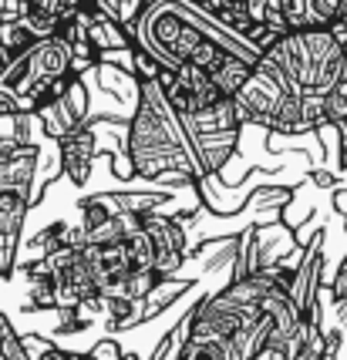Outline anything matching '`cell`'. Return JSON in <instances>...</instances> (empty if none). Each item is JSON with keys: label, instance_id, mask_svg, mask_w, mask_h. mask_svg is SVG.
<instances>
[{"label": "cell", "instance_id": "6da1fadb", "mask_svg": "<svg viewBox=\"0 0 347 360\" xmlns=\"http://www.w3.org/2000/svg\"><path fill=\"white\" fill-rule=\"evenodd\" d=\"M128 165L132 172L152 182H175L196 186L203 182V155L192 141L182 115L172 108L165 88L156 81H139V105L128 122Z\"/></svg>", "mask_w": 347, "mask_h": 360}, {"label": "cell", "instance_id": "7a4b0ae2", "mask_svg": "<svg viewBox=\"0 0 347 360\" xmlns=\"http://www.w3.org/2000/svg\"><path fill=\"white\" fill-rule=\"evenodd\" d=\"M263 61L277 64L286 81L303 94H327L347 71V51L331 27H303L277 37L263 51Z\"/></svg>", "mask_w": 347, "mask_h": 360}, {"label": "cell", "instance_id": "3957f363", "mask_svg": "<svg viewBox=\"0 0 347 360\" xmlns=\"http://www.w3.org/2000/svg\"><path fill=\"white\" fill-rule=\"evenodd\" d=\"M290 91H300L294 88L286 75L277 68V64H270L260 58V64L253 68L250 81L239 88V94L233 98L236 101V111H239V122L243 125H263L273 131V122H277V111L284 105V98Z\"/></svg>", "mask_w": 347, "mask_h": 360}, {"label": "cell", "instance_id": "277c9868", "mask_svg": "<svg viewBox=\"0 0 347 360\" xmlns=\"http://www.w3.org/2000/svg\"><path fill=\"white\" fill-rule=\"evenodd\" d=\"M34 115L41 118V131H44L48 139H54V141L68 139L75 128L88 125V88H84V81L75 78L71 84H68V91H64L61 98L44 101Z\"/></svg>", "mask_w": 347, "mask_h": 360}, {"label": "cell", "instance_id": "5b68a950", "mask_svg": "<svg viewBox=\"0 0 347 360\" xmlns=\"http://www.w3.org/2000/svg\"><path fill=\"white\" fill-rule=\"evenodd\" d=\"M145 233L156 243V273L162 280H172L189 259V243H186V226L175 216L162 212H145Z\"/></svg>", "mask_w": 347, "mask_h": 360}, {"label": "cell", "instance_id": "8992f818", "mask_svg": "<svg viewBox=\"0 0 347 360\" xmlns=\"http://www.w3.org/2000/svg\"><path fill=\"white\" fill-rule=\"evenodd\" d=\"M320 246H324V236L317 233L307 243V250L297 263V273H294V283H290V300L303 314L320 303V286H324V250Z\"/></svg>", "mask_w": 347, "mask_h": 360}, {"label": "cell", "instance_id": "52a82bcc", "mask_svg": "<svg viewBox=\"0 0 347 360\" xmlns=\"http://www.w3.org/2000/svg\"><path fill=\"white\" fill-rule=\"evenodd\" d=\"M98 152V135L92 125L75 128L68 139L58 141V158H61V172L71 179V186H88L92 179V165H95Z\"/></svg>", "mask_w": 347, "mask_h": 360}, {"label": "cell", "instance_id": "ba28073f", "mask_svg": "<svg viewBox=\"0 0 347 360\" xmlns=\"http://www.w3.org/2000/svg\"><path fill=\"white\" fill-rule=\"evenodd\" d=\"M41 37L31 31L27 20H17V24H0V64L11 68L14 61H20Z\"/></svg>", "mask_w": 347, "mask_h": 360}, {"label": "cell", "instance_id": "9c48e42d", "mask_svg": "<svg viewBox=\"0 0 347 360\" xmlns=\"http://www.w3.org/2000/svg\"><path fill=\"white\" fill-rule=\"evenodd\" d=\"M253 68L256 64L253 61H246L243 54H222V61L209 71L213 75V81H216V88H220L226 98H236L239 94V88L250 81V75H253Z\"/></svg>", "mask_w": 347, "mask_h": 360}, {"label": "cell", "instance_id": "30bf717a", "mask_svg": "<svg viewBox=\"0 0 347 360\" xmlns=\"http://www.w3.org/2000/svg\"><path fill=\"white\" fill-rule=\"evenodd\" d=\"M175 360H229V350H226V340L220 337H199V333H189Z\"/></svg>", "mask_w": 347, "mask_h": 360}, {"label": "cell", "instance_id": "8fae6325", "mask_svg": "<svg viewBox=\"0 0 347 360\" xmlns=\"http://www.w3.org/2000/svg\"><path fill=\"white\" fill-rule=\"evenodd\" d=\"M125 250H128V259H132L135 269H156V243H152V236L145 233V229L128 239Z\"/></svg>", "mask_w": 347, "mask_h": 360}, {"label": "cell", "instance_id": "7c38bea8", "mask_svg": "<svg viewBox=\"0 0 347 360\" xmlns=\"http://www.w3.org/2000/svg\"><path fill=\"white\" fill-rule=\"evenodd\" d=\"M0 357L4 360H34L27 354V344L17 337V330L11 327V320L0 314Z\"/></svg>", "mask_w": 347, "mask_h": 360}, {"label": "cell", "instance_id": "4fadbf2b", "mask_svg": "<svg viewBox=\"0 0 347 360\" xmlns=\"http://www.w3.org/2000/svg\"><path fill=\"white\" fill-rule=\"evenodd\" d=\"M331 300L334 303H344L347 300V256H344V263L337 266V273H334V280H331Z\"/></svg>", "mask_w": 347, "mask_h": 360}, {"label": "cell", "instance_id": "5bb4252c", "mask_svg": "<svg viewBox=\"0 0 347 360\" xmlns=\"http://www.w3.org/2000/svg\"><path fill=\"white\" fill-rule=\"evenodd\" d=\"M341 135V131H337ZM341 169H347V135H341Z\"/></svg>", "mask_w": 347, "mask_h": 360}]
</instances>
